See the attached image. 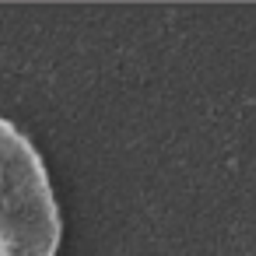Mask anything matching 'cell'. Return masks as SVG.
Segmentation results:
<instances>
[{
	"instance_id": "1",
	"label": "cell",
	"mask_w": 256,
	"mask_h": 256,
	"mask_svg": "<svg viewBox=\"0 0 256 256\" xmlns=\"http://www.w3.org/2000/svg\"><path fill=\"white\" fill-rule=\"evenodd\" d=\"M64 214L36 144L0 116V256H60Z\"/></svg>"
}]
</instances>
